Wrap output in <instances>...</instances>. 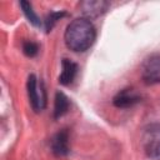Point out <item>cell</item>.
<instances>
[{"label": "cell", "instance_id": "obj_8", "mask_svg": "<svg viewBox=\"0 0 160 160\" xmlns=\"http://www.w3.org/2000/svg\"><path fill=\"white\" fill-rule=\"evenodd\" d=\"M61 66H62V71L59 76V81L61 85H69L74 81L75 76H76V72H78V65L75 62H72L71 60H68V59H62V62H61Z\"/></svg>", "mask_w": 160, "mask_h": 160}, {"label": "cell", "instance_id": "obj_12", "mask_svg": "<svg viewBox=\"0 0 160 160\" xmlns=\"http://www.w3.org/2000/svg\"><path fill=\"white\" fill-rule=\"evenodd\" d=\"M22 51H24V54L26 56L34 58L39 52V45L36 42H34V41H30V40L24 41V44H22Z\"/></svg>", "mask_w": 160, "mask_h": 160}, {"label": "cell", "instance_id": "obj_11", "mask_svg": "<svg viewBox=\"0 0 160 160\" xmlns=\"http://www.w3.org/2000/svg\"><path fill=\"white\" fill-rule=\"evenodd\" d=\"M68 14L65 12V11H54V12H50L48 16H46V19H45V30H46V32H49V31H51V29L55 26V24L61 19V18H64V16H66Z\"/></svg>", "mask_w": 160, "mask_h": 160}, {"label": "cell", "instance_id": "obj_7", "mask_svg": "<svg viewBox=\"0 0 160 160\" xmlns=\"http://www.w3.org/2000/svg\"><path fill=\"white\" fill-rule=\"evenodd\" d=\"M109 8V2L104 0H88L80 2L81 12L88 18H96L106 11Z\"/></svg>", "mask_w": 160, "mask_h": 160}, {"label": "cell", "instance_id": "obj_3", "mask_svg": "<svg viewBox=\"0 0 160 160\" xmlns=\"http://www.w3.org/2000/svg\"><path fill=\"white\" fill-rule=\"evenodd\" d=\"M26 88H28V95H29V100L32 109L35 111H41L46 105V96H45V90L42 84L40 82V86H39L36 76L31 74L28 78Z\"/></svg>", "mask_w": 160, "mask_h": 160}, {"label": "cell", "instance_id": "obj_2", "mask_svg": "<svg viewBox=\"0 0 160 160\" xmlns=\"http://www.w3.org/2000/svg\"><path fill=\"white\" fill-rule=\"evenodd\" d=\"M142 149L151 160H160V124L152 122L145 126L141 136Z\"/></svg>", "mask_w": 160, "mask_h": 160}, {"label": "cell", "instance_id": "obj_1", "mask_svg": "<svg viewBox=\"0 0 160 160\" xmlns=\"http://www.w3.org/2000/svg\"><path fill=\"white\" fill-rule=\"evenodd\" d=\"M95 38V28L86 18H78L72 20L68 25L64 35L66 46L75 52H82L88 50L94 44Z\"/></svg>", "mask_w": 160, "mask_h": 160}, {"label": "cell", "instance_id": "obj_4", "mask_svg": "<svg viewBox=\"0 0 160 160\" xmlns=\"http://www.w3.org/2000/svg\"><path fill=\"white\" fill-rule=\"evenodd\" d=\"M142 79L148 84L160 82V55H155L145 61L142 66Z\"/></svg>", "mask_w": 160, "mask_h": 160}, {"label": "cell", "instance_id": "obj_10", "mask_svg": "<svg viewBox=\"0 0 160 160\" xmlns=\"http://www.w3.org/2000/svg\"><path fill=\"white\" fill-rule=\"evenodd\" d=\"M20 6H21V9H22L25 16L28 18V20H29L34 26H40V25H41V21L39 20L38 15H36L35 11L32 10V5H31L29 1H25V0L20 1Z\"/></svg>", "mask_w": 160, "mask_h": 160}, {"label": "cell", "instance_id": "obj_6", "mask_svg": "<svg viewBox=\"0 0 160 160\" xmlns=\"http://www.w3.org/2000/svg\"><path fill=\"white\" fill-rule=\"evenodd\" d=\"M141 100V98L132 90V89H122L121 91H119L114 99H112V104L116 108H130L134 106L135 104H138Z\"/></svg>", "mask_w": 160, "mask_h": 160}, {"label": "cell", "instance_id": "obj_9", "mask_svg": "<svg viewBox=\"0 0 160 160\" xmlns=\"http://www.w3.org/2000/svg\"><path fill=\"white\" fill-rule=\"evenodd\" d=\"M69 106H70V101L68 99V96L61 92V91H58L55 94V105H54V118L55 119H59L61 118L64 114L68 112L69 110Z\"/></svg>", "mask_w": 160, "mask_h": 160}, {"label": "cell", "instance_id": "obj_5", "mask_svg": "<svg viewBox=\"0 0 160 160\" xmlns=\"http://www.w3.org/2000/svg\"><path fill=\"white\" fill-rule=\"evenodd\" d=\"M51 151L54 152V155L56 156H65L69 154L70 148H69V132L68 130H61L59 132H56L51 141Z\"/></svg>", "mask_w": 160, "mask_h": 160}]
</instances>
